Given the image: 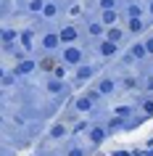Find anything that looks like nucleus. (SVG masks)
<instances>
[{
  "mask_svg": "<svg viewBox=\"0 0 153 156\" xmlns=\"http://www.w3.org/2000/svg\"><path fill=\"white\" fill-rule=\"evenodd\" d=\"M145 50H148V53H153V37H148V40H145Z\"/></svg>",
  "mask_w": 153,
  "mask_h": 156,
  "instance_id": "obj_18",
  "label": "nucleus"
},
{
  "mask_svg": "<svg viewBox=\"0 0 153 156\" xmlns=\"http://www.w3.org/2000/svg\"><path fill=\"white\" fill-rule=\"evenodd\" d=\"M48 87H50V90H53V93H56V90H61V82H58V80H53V82H50Z\"/></svg>",
  "mask_w": 153,
  "mask_h": 156,
  "instance_id": "obj_17",
  "label": "nucleus"
},
{
  "mask_svg": "<svg viewBox=\"0 0 153 156\" xmlns=\"http://www.w3.org/2000/svg\"><path fill=\"white\" fill-rule=\"evenodd\" d=\"M100 5H103L106 11H111V5H113V0H100Z\"/></svg>",
  "mask_w": 153,
  "mask_h": 156,
  "instance_id": "obj_19",
  "label": "nucleus"
},
{
  "mask_svg": "<svg viewBox=\"0 0 153 156\" xmlns=\"http://www.w3.org/2000/svg\"><path fill=\"white\" fill-rule=\"evenodd\" d=\"M61 40H64V42H71V40H77V29H74V27H66L64 32H61Z\"/></svg>",
  "mask_w": 153,
  "mask_h": 156,
  "instance_id": "obj_2",
  "label": "nucleus"
},
{
  "mask_svg": "<svg viewBox=\"0 0 153 156\" xmlns=\"http://www.w3.org/2000/svg\"><path fill=\"white\" fill-rule=\"evenodd\" d=\"M151 13H153V5H151Z\"/></svg>",
  "mask_w": 153,
  "mask_h": 156,
  "instance_id": "obj_23",
  "label": "nucleus"
},
{
  "mask_svg": "<svg viewBox=\"0 0 153 156\" xmlns=\"http://www.w3.org/2000/svg\"><path fill=\"white\" fill-rule=\"evenodd\" d=\"M121 34H124L121 29H108V42H119Z\"/></svg>",
  "mask_w": 153,
  "mask_h": 156,
  "instance_id": "obj_5",
  "label": "nucleus"
},
{
  "mask_svg": "<svg viewBox=\"0 0 153 156\" xmlns=\"http://www.w3.org/2000/svg\"><path fill=\"white\" fill-rule=\"evenodd\" d=\"M100 53H103V56H113V53H116V42H103V45H100Z\"/></svg>",
  "mask_w": 153,
  "mask_h": 156,
  "instance_id": "obj_3",
  "label": "nucleus"
},
{
  "mask_svg": "<svg viewBox=\"0 0 153 156\" xmlns=\"http://www.w3.org/2000/svg\"><path fill=\"white\" fill-rule=\"evenodd\" d=\"M13 37H16V32H13V29H5V32H3V40H5V42H11Z\"/></svg>",
  "mask_w": 153,
  "mask_h": 156,
  "instance_id": "obj_12",
  "label": "nucleus"
},
{
  "mask_svg": "<svg viewBox=\"0 0 153 156\" xmlns=\"http://www.w3.org/2000/svg\"><path fill=\"white\" fill-rule=\"evenodd\" d=\"M113 21H116V13H113V11H106L103 13V24H113Z\"/></svg>",
  "mask_w": 153,
  "mask_h": 156,
  "instance_id": "obj_9",
  "label": "nucleus"
},
{
  "mask_svg": "<svg viewBox=\"0 0 153 156\" xmlns=\"http://www.w3.org/2000/svg\"><path fill=\"white\" fill-rule=\"evenodd\" d=\"M42 11H45V16H56V5H45Z\"/></svg>",
  "mask_w": 153,
  "mask_h": 156,
  "instance_id": "obj_15",
  "label": "nucleus"
},
{
  "mask_svg": "<svg viewBox=\"0 0 153 156\" xmlns=\"http://www.w3.org/2000/svg\"><path fill=\"white\" fill-rule=\"evenodd\" d=\"M32 69H34V64H32V61H24V64L19 66V74H26V72H32Z\"/></svg>",
  "mask_w": 153,
  "mask_h": 156,
  "instance_id": "obj_10",
  "label": "nucleus"
},
{
  "mask_svg": "<svg viewBox=\"0 0 153 156\" xmlns=\"http://www.w3.org/2000/svg\"><path fill=\"white\" fill-rule=\"evenodd\" d=\"M58 40H61L58 34H48V37H45V48H56V45H58Z\"/></svg>",
  "mask_w": 153,
  "mask_h": 156,
  "instance_id": "obj_7",
  "label": "nucleus"
},
{
  "mask_svg": "<svg viewBox=\"0 0 153 156\" xmlns=\"http://www.w3.org/2000/svg\"><path fill=\"white\" fill-rule=\"evenodd\" d=\"M77 77H79V80H87L90 77V66H85V69L79 66V74H77Z\"/></svg>",
  "mask_w": 153,
  "mask_h": 156,
  "instance_id": "obj_14",
  "label": "nucleus"
},
{
  "mask_svg": "<svg viewBox=\"0 0 153 156\" xmlns=\"http://www.w3.org/2000/svg\"><path fill=\"white\" fill-rule=\"evenodd\" d=\"M90 32H92V34H100V32H103V27H100V24H92V27H90Z\"/></svg>",
  "mask_w": 153,
  "mask_h": 156,
  "instance_id": "obj_16",
  "label": "nucleus"
},
{
  "mask_svg": "<svg viewBox=\"0 0 153 156\" xmlns=\"http://www.w3.org/2000/svg\"><path fill=\"white\" fill-rule=\"evenodd\" d=\"M129 53H132L135 58H143L145 53H148V50H145V45H132V50H129Z\"/></svg>",
  "mask_w": 153,
  "mask_h": 156,
  "instance_id": "obj_4",
  "label": "nucleus"
},
{
  "mask_svg": "<svg viewBox=\"0 0 153 156\" xmlns=\"http://www.w3.org/2000/svg\"><path fill=\"white\" fill-rule=\"evenodd\" d=\"M64 58H66V64H79V61H82V53L77 48H69L64 53Z\"/></svg>",
  "mask_w": 153,
  "mask_h": 156,
  "instance_id": "obj_1",
  "label": "nucleus"
},
{
  "mask_svg": "<svg viewBox=\"0 0 153 156\" xmlns=\"http://www.w3.org/2000/svg\"><path fill=\"white\" fill-rule=\"evenodd\" d=\"M103 138V130H92V140H100Z\"/></svg>",
  "mask_w": 153,
  "mask_h": 156,
  "instance_id": "obj_20",
  "label": "nucleus"
},
{
  "mask_svg": "<svg viewBox=\"0 0 153 156\" xmlns=\"http://www.w3.org/2000/svg\"><path fill=\"white\" fill-rule=\"evenodd\" d=\"M129 29H132V32H140V29H143L140 19H132V21H129Z\"/></svg>",
  "mask_w": 153,
  "mask_h": 156,
  "instance_id": "obj_11",
  "label": "nucleus"
},
{
  "mask_svg": "<svg viewBox=\"0 0 153 156\" xmlns=\"http://www.w3.org/2000/svg\"><path fill=\"white\" fill-rule=\"evenodd\" d=\"M129 16L132 19H140V8H137V5H129V11H127Z\"/></svg>",
  "mask_w": 153,
  "mask_h": 156,
  "instance_id": "obj_13",
  "label": "nucleus"
},
{
  "mask_svg": "<svg viewBox=\"0 0 153 156\" xmlns=\"http://www.w3.org/2000/svg\"><path fill=\"white\" fill-rule=\"evenodd\" d=\"M111 87H113V82H111V80H103V82L98 85V93H111Z\"/></svg>",
  "mask_w": 153,
  "mask_h": 156,
  "instance_id": "obj_8",
  "label": "nucleus"
},
{
  "mask_svg": "<svg viewBox=\"0 0 153 156\" xmlns=\"http://www.w3.org/2000/svg\"><path fill=\"white\" fill-rule=\"evenodd\" d=\"M145 111H148V114H153V101H148V103H145Z\"/></svg>",
  "mask_w": 153,
  "mask_h": 156,
  "instance_id": "obj_21",
  "label": "nucleus"
},
{
  "mask_svg": "<svg viewBox=\"0 0 153 156\" xmlns=\"http://www.w3.org/2000/svg\"><path fill=\"white\" fill-rule=\"evenodd\" d=\"M90 103H92V98H90V95H87V98H79V101H77V108H79V111H87Z\"/></svg>",
  "mask_w": 153,
  "mask_h": 156,
  "instance_id": "obj_6",
  "label": "nucleus"
},
{
  "mask_svg": "<svg viewBox=\"0 0 153 156\" xmlns=\"http://www.w3.org/2000/svg\"><path fill=\"white\" fill-rule=\"evenodd\" d=\"M69 156H85V154H82L79 148H74V151H71V154H69Z\"/></svg>",
  "mask_w": 153,
  "mask_h": 156,
  "instance_id": "obj_22",
  "label": "nucleus"
}]
</instances>
